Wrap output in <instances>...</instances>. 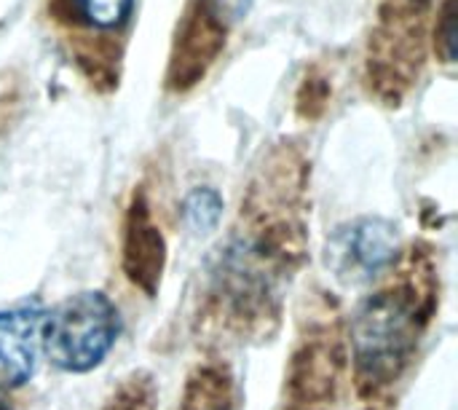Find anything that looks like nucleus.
<instances>
[{
	"instance_id": "423d86ee",
	"label": "nucleus",
	"mask_w": 458,
	"mask_h": 410,
	"mask_svg": "<svg viewBox=\"0 0 458 410\" xmlns=\"http://www.w3.org/2000/svg\"><path fill=\"white\" fill-rule=\"evenodd\" d=\"M72 16L94 32H118L134 11V0H67Z\"/></svg>"
},
{
	"instance_id": "0eeeda50",
	"label": "nucleus",
	"mask_w": 458,
	"mask_h": 410,
	"mask_svg": "<svg viewBox=\"0 0 458 410\" xmlns=\"http://www.w3.org/2000/svg\"><path fill=\"white\" fill-rule=\"evenodd\" d=\"M220 209H223V201H220V196L212 188L191 191L185 204H182L185 223H188V228L193 234H209L217 226V220H220Z\"/></svg>"
},
{
	"instance_id": "39448f33",
	"label": "nucleus",
	"mask_w": 458,
	"mask_h": 410,
	"mask_svg": "<svg viewBox=\"0 0 458 410\" xmlns=\"http://www.w3.org/2000/svg\"><path fill=\"white\" fill-rule=\"evenodd\" d=\"M123 261H126L129 279L140 285L142 290L153 293L164 269V242H161L158 228L148 220L145 212H137V209L131 212Z\"/></svg>"
},
{
	"instance_id": "6e6552de",
	"label": "nucleus",
	"mask_w": 458,
	"mask_h": 410,
	"mask_svg": "<svg viewBox=\"0 0 458 410\" xmlns=\"http://www.w3.org/2000/svg\"><path fill=\"white\" fill-rule=\"evenodd\" d=\"M182 410H231L228 384L220 376L201 373V379L191 384Z\"/></svg>"
},
{
	"instance_id": "20e7f679",
	"label": "nucleus",
	"mask_w": 458,
	"mask_h": 410,
	"mask_svg": "<svg viewBox=\"0 0 458 410\" xmlns=\"http://www.w3.org/2000/svg\"><path fill=\"white\" fill-rule=\"evenodd\" d=\"M43 317L40 301L0 309V389H16L35 376L43 354Z\"/></svg>"
},
{
	"instance_id": "7ed1b4c3",
	"label": "nucleus",
	"mask_w": 458,
	"mask_h": 410,
	"mask_svg": "<svg viewBox=\"0 0 458 410\" xmlns=\"http://www.w3.org/2000/svg\"><path fill=\"white\" fill-rule=\"evenodd\" d=\"M400 255L397 226L384 218H360L333 231L325 247L327 271L349 285L362 287L394 266Z\"/></svg>"
},
{
	"instance_id": "f257e3e1",
	"label": "nucleus",
	"mask_w": 458,
	"mask_h": 410,
	"mask_svg": "<svg viewBox=\"0 0 458 410\" xmlns=\"http://www.w3.org/2000/svg\"><path fill=\"white\" fill-rule=\"evenodd\" d=\"M118 336L121 314L115 303L99 290H86L46 312L40 349L54 368L89 373L105 363Z\"/></svg>"
},
{
	"instance_id": "f03ea898",
	"label": "nucleus",
	"mask_w": 458,
	"mask_h": 410,
	"mask_svg": "<svg viewBox=\"0 0 458 410\" xmlns=\"http://www.w3.org/2000/svg\"><path fill=\"white\" fill-rule=\"evenodd\" d=\"M419 338V320L411 295L378 293L368 298L352 322V352L368 381L386 384L408 365Z\"/></svg>"
}]
</instances>
